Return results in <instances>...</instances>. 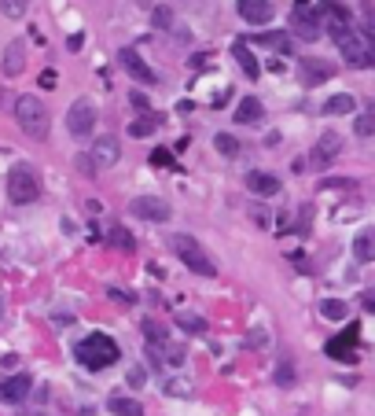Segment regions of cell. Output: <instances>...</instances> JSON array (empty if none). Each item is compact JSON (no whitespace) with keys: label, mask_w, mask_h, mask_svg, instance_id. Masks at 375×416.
Segmentation results:
<instances>
[{"label":"cell","mask_w":375,"mask_h":416,"mask_svg":"<svg viewBox=\"0 0 375 416\" xmlns=\"http://www.w3.org/2000/svg\"><path fill=\"white\" fill-rule=\"evenodd\" d=\"M30 391H34V379H30L26 372L0 379V402H8V405H19V402H26V398H30Z\"/></svg>","instance_id":"cell-9"},{"label":"cell","mask_w":375,"mask_h":416,"mask_svg":"<svg viewBox=\"0 0 375 416\" xmlns=\"http://www.w3.org/2000/svg\"><path fill=\"white\" fill-rule=\"evenodd\" d=\"M338 151H342V137H338V133H320V140L313 144V166L335 163Z\"/></svg>","instance_id":"cell-13"},{"label":"cell","mask_w":375,"mask_h":416,"mask_svg":"<svg viewBox=\"0 0 375 416\" xmlns=\"http://www.w3.org/2000/svg\"><path fill=\"white\" fill-rule=\"evenodd\" d=\"M214 144H217V151H221V155H228V158L239 155V140H236V137H228V133H217V140H214Z\"/></svg>","instance_id":"cell-29"},{"label":"cell","mask_w":375,"mask_h":416,"mask_svg":"<svg viewBox=\"0 0 375 416\" xmlns=\"http://www.w3.org/2000/svg\"><path fill=\"white\" fill-rule=\"evenodd\" d=\"M177 324H181V328H184L188 335H199V332L206 328V324L199 321V317H181V321H177Z\"/></svg>","instance_id":"cell-31"},{"label":"cell","mask_w":375,"mask_h":416,"mask_svg":"<svg viewBox=\"0 0 375 416\" xmlns=\"http://www.w3.org/2000/svg\"><path fill=\"white\" fill-rule=\"evenodd\" d=\"M361 306H364L368 313H375V287H368V291L361 295Z\"/></svg>","instance_id":"cell-33"},{"label":"cell","mask_w":375,"mask_h":416,"mask_svg":"<svg viewBox=\"0 0 375 416\" xmlns=\"http://www.w3.org/2000/svg\"><path fill=\"white\" fill-rule=\"evenodd\" d=\"M295 4H309V0H295Z\"/></svg>","instance_id":"cell-38"},{"label":"cell","mask_w":375,"mask_h":416,"mask_svg":"<svg viewBox=\"0 0 375 416\" xmlns=\"http://www.w3.org/2000/svg\"><path fill=\"white\" fill-rule=\"evenodd\" d=\"M133 107H144V111H148V96H144V92H133Z\"/></svg>","instance_id":"cell-36"},{"label":"cell","mask_w":375,"mask_h":416,"mask_svg":"<svg viewBox=\"0 0 375 416\" xmlns=\"http://www.w3.org/2000/svg\"><path fill=\"white\" fill-rule=\"evenodd\" d=\"M357 339H361V324L350 321V328L328 343V358H335V361H357Z\"/></svg>","instance_id":"cell-8"},{"label":"cell","mask_w":375,"mask_h":416,"mask_svg":"<svg viewBox=\"0 0 375 416\" xmlns=\"http://www.w3.org/2000/svg\"><path fill=\"white\" fill-rule=\"evenodd\" d=\"M254 41L258 44H265V48H276V52H284V56H291L295 52V41H291V34H254Z\"/></svg>","instance_id":"cell-20"},{"label":"cell","mask_w":375,"mask_h":416,"mask_svg":"<svg viewBox=\"0 0 375 416\" xmlns=\"http://www.w3.org/2000/svg\"><path fill=\"white\" fill-rule=\"evenodd\" d=\"M110 244L118 247V251H133V247H136V244H133V236H129L122 225H114V229H110Z\"/></svg>","instance_id":"cell-28"},{"label":"cell","mask_w":375,"mask_h":416,"mask_svg":"<svg viewBox=\"0 0 375 416\" xmlns=\"http://www.w3.org/2000/svg\"><path fill=\"white\" fill-rule=\"evenodd\" d=\"M107 409L114 412V416H144V405L136 402V398H110V402H107Z\"/></svg>","instance_id":"cell-21"},{"label":"cell","mask_w":375,"mask_h":416,"mask_svg":"<svg viewBox=\"0 0 375 416\" xmlns=\"http://www.w3.org/2000/svg\"><path fill=\"white\" fill-rule=\"evenodd\" d=\"M346 313H350V306L342 298H324L320 302V317H328V321H342Z\"/></svg>","instance_id":"cell-25"},{"label":"cell","mask_w":375,"mask_h":416,"mask_svg":"<svg viewBox=\"0 0 375 416\" xmlns=\"http://www.w3.org/2000/svg\"><path fill=\"white\" fill-rule=\"evenodd\" d=\"M158 130V118L155 115H140L133 125H129V137H151Z\"/></svg>","instance_id":"cell-26"},{"label":"cell","mask_w":375,"mask_h":416,"mask_svg":"<svg viewBox=\"0 0 375 416\" xmlns=\"http://www.w3.org/2000/svg\"><path fill=\"white\" fill-rule=\"evenodd\" d=\"M357 107V100L350 92H338V96H331L328 103H324V115H350V111Z\"/></svg>","instance_id":"cell-23"},{"label":"cell","mask_w":375,"mask_h":416,"mask_svg":"<svg viewBox=\"0 0 375 416\" xmlns=\"http://www.w3.org/2000/svg\"><path fill=\"white\" fill-rule=\"evenodd\" d=\"M291 26H295V34L302 41H317L320 30H324V11L320 4H295V11H291Z\"/></svg>","instance_id":"cell-5"},{"label":"cell","mask_w":375,"mask_h":416,"mask_svg":"<svg viewBox=\"0 0 375 416\" xmlns=\"http://www.w3.org/2000/svg\"><path fill=\"white\" fill-rule=\"evenodd\" d=\"M67 130L74 137H89L96 130V107L89 100H74L70 111H67Z\"/></svg>","instance_id":"cell-7"},{"label":"cell","mask_w":375,"mask_h":416,"mask_svg":"<svg viewBox=\"0 0 375 416\" xmlns=\"http://www.w3.org/2000/svg\"><path fill=\"white\" fill-rule=\"evenodd\" d=\"M232 56L239 59V67H243V74H247L250 82H254L258 74H262V67H258V59L250 56V48H247V41H232Z\"/></svg>","instance_id":"cell-19"},{"label":"cell","mask_w":375,"mask_h":416,"mask_svg":"<svg viewBox=\"0 0 375 416\" xmlns=\"http://www.w3.org/2000/svg\"><path fill=\"white\" fill-rule=\"evenodd\" d=\"M239 15H243V19H247V23H254V26H265L269 19H272V0H239Z\"/></svg>","instance_id":"cell-14"},{"label":"cell","mask_w":375,"mask_h":416,"mask_svg":"<svg viewBox=\"0 0 375 416\" xmlns=\"http://www.w3.org/2000/svg\"><path fill=\"white\" fill-rule=\"evenodd\" d=\"M110 298H118V302H125V306H129V302H133V295H125V291H118V287H110V291H107Z\"/></svg>","instance_id":"cell-34"},{"label":"cell","mask_w":375,"mask_h":416,"mask_svg":"<svg viewBox=\"0 0 375 416\" xmlns=\"http://www.w3.org/2000/svg\"><path fill=\"white\" fill-rule=\"evenodd\" d=\"M361 34H364V48H368V63H371V67H375V19L361 30Z\"/></svg>","instance_id":"cell-30"},{"label":"cell","mask_w":375,"mask_h":416,"mask_svg":"<svg viewBox=\"0 0 375 416\" xmlns=\"http://www.w3.org/2000/svg\"><path fill=\"white\" fill-rule=\"evenodd\" d=\"M118 63L125 67V74H133V77H136V82H144V85H155V70H151L148 63H144V59L133 52V48H122V52H118Z\"/></svg>","instance_id":"cell-12"},{"label":"cell","mask_w":375,"mask_h":416,"mask_svg":"<svg viewBox=\"0 0 375 416\" xmlns=\"http://www.w3.org/2000/svg\"><path fill=\"white\" fill-rule=\"evenodd\" d=\"M15 122H19L23 133L34 137V140L48 137V111H44V103L37 96H19V100H15Z\"/></svg>","instance_id":"cell-3"},{"label":"cell","mask_w":375,"mask_h":416,"mask_svg":"<svg viewBox=\"0 0 375 416\" xmlns=\"http://www.w3.org/2000/svg\"><path fill=\"white\" fill-rule=\"evenodd\" d=\"M136 218H144V221H170V203L166 199H155V196H140V199H133V206H129Z\"/></svg>","instance_id":"cell-10"},{"label":"cell","mask_w":375,"mask_h":416,"mask_svg":"<svg viewBox=\"0 0 375 416\" xmlns=\"http://www.w3.org/2000/svg\"><path fill=\"white\" fill-rule=\"evenodd\" d=\"M8 196H11V203H34L37 196H41V181H37V173L30 170V166H15L11 173H8Z\"/></svg>","instance_id":"cell-4"},{"label":"cell","mask_w":375,"mask_h":416,"mask_svg":"<svg viewBox=\"0 0 375 416\" xmlns=\"http://www.w3.org/2000/svg\"><path fill=\"white\" fill-rule=\"evenodd\" d=\"M170 247H173V254L181 258L191 273H199V277H217V265H214V258L203 251V244L195 236H188V232H177V236H170Z\"/></svg>","instance_id":"cell-2"},{"label":"cell","mask_w":375,"mask_h":416,"mask_svg":"<svg viewBox=\"0 0 375 416\" xmlns=\"http://www.w3.org/2000/svg\"><path fill=\"white\" fill-rule=\"evenodd\" d=\"M247 188L254 196H276V191H280V177H276V173H265V170H250Z\"/></svg>","instance_id":"cell-15"},{"label":"cell","mask_w":375,"mask_h":416,"mask_svg":"<svg viewBox=\"0 0 375 416\" xmlns=\"http://www.w3.org/2000/svg\"><path fill=\"white\" fill-rule=\"evenodd\" d=\"M30 8V0H0V15H8V19H23Z\"/></svg>","instance_id":"cell-27"},{"label":"cell","mask_w":375,"mask_h":416,"mask_svg":"<svg viewBox=\"0 0 375 416\" xmlns=\"http://www.w3.org/2000/svg\"><path fill=\"white\" fill-rule=\"evenodd\" d=\"M77 361L85 365V369H92V372H100V369H110L114 361L122 358V350H118V343L110 339V335H103V332H92V335H85V339L77 343Z\"/></svg>","instance_id":"cell-1"},{"label":"cell","mask_w":375,"mask_h":416,"mask_svg":"<svg viewBox=\"0 0 375 416\" xmlns=\"http://www.w3.org/2000/svg\"><path fill=\"white\" fill-rule=\"evenodd\" d=\"M298 70H302V85H320V82H328V77H331L328 67H320V59H302Z\"/></svg>","instance_id":"cell-18"},{"label":"cell","mask_w":375,"mask_h":416,"mask_svg":"<svg viewBox=\"0 0 375 416\" xmlns=\"http://www.w3.org/2000/svg\"><path fill=\"white\" fill-rule=\"evenodd\" d=\"M262 100H258V96H243L239 100V107H236V122H243V125H258L262 122Z\"/></svg>","instance_id":"cell-16"},{"label":"cell","mask_w":375,"mask_h":416,"mask_svg":"<svg viewBox=\"0 0 375 416\" xmlns=\"http://www.w3.org/2000/svg\"><path fill=\"white\" fill-rule=\"evenodd\" d=\"M357 137H371L375 133V103H364V111L357 115Z\"/></svg>","instance_id":"cell-24"},{"label":"cell","mask_w":375,"mask_h":416,"mask_svg":"<svg viewBox=\"0 0 375 416\" xmlns=\"http://www.w3.org/2000/svg\"><path fill=\"white\" fill-rule=\"evenodd\" d=\"M353 254L357 262H375V232H361L353 239Z\"/></svg>","instance_id":"cell-22"},{"label":"cell","mask_w":375,"mask_h":416,"mask_svg":"<svg viewBox=\"0 0 375 416\" xmlns=\"http://www.w3.org/2000/svg\"><path fill=\"white\" fill-rule=\"evenodd\" d=\"M23 67H26V44L23 41H11L4 48V74L15 77V74H23Z\"/></svg>","instance_id":"cell-17"},{"label":"cell","mask_w":375,"mask_h":416,"mask_svg":"<svg viewBox=\"0 0 375 416\" xmlns=\"http://www.w3.org/2000/svg\"><path fill=\"white\" fill-rule=\"evenodd\" d=\"M335 44H338V52L346 56L350 67H357V70L371 67V63H368V48H364V34H361V30H353V26H350L342 37H335Z\"/></svg>","instance_id":"cell-6"},{"label":"cell","mask_w":375,"mask_h":416,"mask_svg":"<svg viewBox=\"0 0 375 416\" xmlns=\"http://www.w3.org/2000/svg\"><path fill=\"white\" fill-rule=\"evenodd\" d=\"M151 163H155V166H170V163H173V155H170L166 148H158V151L151 155Z\"/></svg>","instance_id":"cell-32"},{"label":"cell","mask_w":375,"mask_h":416,"mask_svg":"<svg viewBox=\"0 0 375 416\" xmlns=\"http://www.w3.org/2000/svg\"><path fill=\"white\" fill-rule=\"evenodd\" d=\"M0 317H4V302H0Z\"/></svg>","instance_id":"cell-37"},{"label":"cell","mask_w":375,"mask_h":416,"mask_svg":"<svg viewBox=\"0 0 375 416\" xmlns=\"http://www.w3.org/2000/svg\"><path fill=\"white\" fill-rule=\"evenodd\" d=\"M41 85L52 89V85H56V70H44V74H41Z\"/></svg>","instance_id":"cell-35"},{"label":"cell","mask_w":375,"mask_h":416,"mask_svg":"<svg viewBox=\"0 0 375 416\" xmlns=\"http://www.w3.org/2000/svg\"><path fill=\"white\" fill-rule=\"evenodd\" d=\"M118 155H122V148H118V140L114 137H100L92 144V155H89V166L92 170H103V166H114L118 163Z\"/></svg>","instance_id":"cell-11"}]
</instances>
